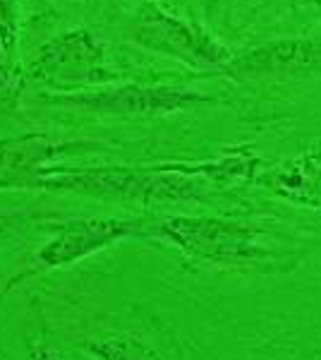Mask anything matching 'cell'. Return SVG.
<instances>
[{"instance_id": "6da1fadb", "label": "cell", "mask_w": 321, "mask_h": 360, "mask_svg": "<svg viewBox=\"0 0 321 360\" xmlns=\"http://www.w3.org/2000/svg\"><path fill=\"white\" fill-rule=\"evenodd\" d=\"M41 190L103 197V200L137 202V205H171L192 202L204 195V178L183 171L178 164L163 166H89L48 168L22 183ZM17 185V188H22Z\"/></svg>"}, {"instance_id": "7a4b0ae2", "label": "cell", "mask_w": 321, "mask_h": 360, "mask_svg": "<svg viewBox=\"0 0 321 360\" xmlns=\"http://www.w3.org/2000/svg\"><path fill=\"white\" fill-rule=\"evenodd\" d=\"M156 233L173 248L199 262L240 269H266L276 255L261 240L256 226L216 217H168L156 226Z\"/></svg>"}, {"instance_id": "3957f363", "label": "cell", "mask_w": 321, "mask_h": 360, "mask_svg": "<svg viewBox=\"0 0 321 360\" xmlns=\"http://www.w3.org/2000/svg\"><path fill=\"white\" fill-rule=\"evenodd\" d=\"M48 103L67 106L74 111H86L110 118H156L190 111L214 98L195 89L166 84H118L96 91H67V94L44 96Z\"/></svg>"}, {"instance_id": "277c9868", "label": "cell", "mask_w": 321, "mask_h": 360, "mask_svg": "<svg viewBox=\"0 0 321 360\" xmlns=\"http://www.w3.org/2000/svg\"><path fill=\"white\" fill-rule=\"evenodd\" d=\"M29 77L60 91H84V86L113 82L115 72L106 65V44L77 27L41 46L29 65Z\"/></svg>"}, {"instance_id": "5b68a950", "label": "cell", "mask_w": 321, "mask_h": 360, "mask_svg": "<svg viewBox=\"0 0 321 360\" xmlns=\"http://www.w3.org/2000/svg\"><path fill=\"white\" fill-rule=\"evenodd\" d=\"M147 231L144 219H122V217H89V219H72L65 221L55 231L48 243L39 248V252L32 259V269L17 276L20 278L41 274V271H53L63 266H72L79 259H86L91 255L101 252L120 240H127L132 236H139Z\"/></svg>"}, {"instance_id": "8992f818", "label": "cell", "mask_w": 321, "mask_h": 360, "mask_svg": "<svg viewBox=\"0 0 321 360\" xmlns=\"http://www.w3.org/2000/svg\"><path fill=\"white\" fill-rule=\"evenodd\" d=\"M134 37H137L139 44L156 51V53L178 58V60L195 68L223 70L235 56L221 41L209 37L204 29L190 25L180 17H173L151 0H147L139 10Z\"/></svg>"}, {"instance_id": "52a82bcc", "label": "cell", "mask_w": 321, "mask_h": 360, "mask_svg": "<svg viewBox=\"0 0 321 360\" xmlns=\"http://www.w3.org/2000/svg\"><path fill=\"white\" fill-rule=\"evenodd\" d=\"M237 79L259 77H297L321 70V41L317 39H281L232 56L223 68Z\"/></svg>"}, {"instance_id": "ba28073f", "label": "cell", "mask_w": 321, "mask_h": 360, "mask_svg": "<svg viewBox=\"0 0 321 360\" xmlns=\"http://www.w3.org/2000/svg\"><path fill=\"white\" fill-rule=\"evenodd\" d=\"M106 152V144L94 139H58L51 135H32L5 137L0 139V185H22L25 180L41 173L46 164L67 154H91Z\"/></svg>"}, {"instance_id": "9c48e42d", "label": "cell", "mask_w": 321, "mask_h": 360, "mask_svg": "<svg viewBox=\"0 0 321 360\" xmlns=\"http://www.w3.org/2000/svg\"><path fill=\"white\" fill-rule=\"evenodd\" d=\"M259 183L285 202L307 209H321V147L307 149L271 171L261 173Z\"/></svg>"}, {"instance_id": "30bf717a", "label": "cell", "mask_w": 321, "mask_h": 360, "mask_svg": "<svg viewBox=\"0 0 321 360\" xmlns=\"http://www.w3.org/2000/svg\"><path fill=\"white\" fill-rule=\"evenodd\" d=\"M81 351H86L94 360H166L149 344L127 334L89 339L81 344Z\"/></svg>"}, {"instance_id": "8fae6325", "label": "cell", "mask_w": 321, "mask_h": 360, "mask_svg": "<svg viewBox=\"0 0 321 360\" xmlns=\"http://www.w3.org/2000/svg\"><path fill=\"white\" fill-rule=\"evenodd\" d=\"M20 39V0H0V44L10 56Z\"/></svg>"}, {"instance_id": "7c38bea8", "label": "cell", "mask_w": 321, "mask_h": 360, "mask_svg": "<svg viewBox=\"0 0 321 360\" xmlns=\"http://www.w3.org/2000/svg\"><path fill=\"white\" fill-rule=\"evenodd\" d=\"M22 86V75L17 72V68L10 63V53L0 44V94L3 96H15L20 94Z\"/></svg>"}, {"instance_id": "4fadbf2b", "label": "cell", "mask_w": 321, "mask_h": 360, "mask_svg": "<svg viewBox=\"0 0 321 360\" xmlns=\"http://www.w3.org/2000/svg\"><path fill=\"white\" fill-rule=\"evenodd\" d=\"M29 360H63V358L48 346H34L32 353H29Z\"/></svg>"}, {"instance_id": "5bb4252c", "label": "cell", "mask_w": 321, "mask_h": 360, "mask_svg": "<svg viewBox=\"0 0 321 360\" xmlns=\"http://www.w3.org/2000/svg\"><path fill=\"white\" fill-rule=\"evenodd\" d=\"M202 3H204V8H207L209 13H214V8L218 5V0H202Z\"/></svg>"}, {"instance_id": "9a60e30c", "label": "cell", "mask_w": 321, "mask_h": 360, "mask_svg": "<svg viewBox=\"0 0 321 360\" xmlns=\"http://www.w3.org/2000/svg\"><path fill=\"white\" fill-rule=\"evenodd\" d=\"M151 3H156V5H175L178 0H151Z\"/></svg>"}]
</instances>
